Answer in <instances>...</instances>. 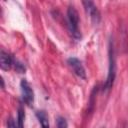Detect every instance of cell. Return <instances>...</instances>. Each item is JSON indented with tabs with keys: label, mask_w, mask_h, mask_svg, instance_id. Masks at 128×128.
Segmentation results:
<instances>
[{
	"label": "cell",
	"mask_w": 128,
	"mask_h": 128,
	"mask_svg": "<svg viewBox=\"0 0 128 128\" xmlns=\"http://www.w3.org/2000/svg\"><path fill=\"white\" fill-rule=\"evenodd\" d=\"M20 88H21V95H22V101L27 104L28 106H31L34 102V92L30 84L26 79H22L20 82Z\"/></svg>",
	"instance_id": "obj_3"
},
{
	"label": "cell",
	"mask_w": 128,
	"mask_h": 128,
	"mask_svg": "<svg viewBox=\"0 0 128 128\" xmlns=\"http://www.w3.org/2000/svg\"><path fill=\"white\" fill-rule=\"evenodd\" d=\"M12 121H13V120H12V119H10V120H9V122H7V126H9V127H15V126H16V124H15V123H13Z\"/></svg>",
	"instance_id": "obj_11"
},
{
	"label": "cell",
	"mask_w": 128,
	"mask_h": 128,
	"mask_svg": "<svg viewBox=\"0 0 128 128\" xmlns=\"http://www.w3.org/2000/svg\"><path fill=\"white\" fill-rule=\"evenodd\" d=\"M67 20H68V27L72 37L76 40L81 39V32L79 29V15L77 10L73 6H69L67 9Z\"/></svg>",
	"instance_id": "obj_1"
},
{
	"label": "cell",
	"mask_w": 128,
	"mask_h": 128,
	"mask_svg": "<svg viewBox=\"0 0 128 128\" xmlns=\"http://www.w3.org/2000/svg\"><path fill=\"white\" fill-rule=\"evenodd\" d=\"M68 65L70 66V68L72 69V71L74 72L75 75H77L78 77L82 78V79H86V71L85 68L82 64V62L76 58V57H70L67 60Z\"/></svg>",
	"instance_id": "obj_4"
},
{
	"label": "cell",
	"mask_w": 128,
	"mask_h": 128,
	"mask_svg": "<svg viewBox=\"0 0 128 128\" xmlns=\"http://www.w3.org/2000/svg\"><path fill=\"white\" fill-rule=\"evenodd\" d=\"M0 14H1V7H0Z\"/></svg>",
	"instance_id": "obj_13"
},
{
	"label": "cell",
	"mask_w": 128,
	"mask_h": 128,
	"mask_svg": "<svg viewBox=\"0 0 128 128\" xmlns=\"http://www.w3.org/2000/svg\"><path fill=\"white\" fill-rule=\"evenodd\" d=\"M15 68H16V70H17L18 72H20V73H22V72L25 71L24 66H23L21 63H18V62H17V64H15Z\"/></svg>",
	"instance_id": "obj_10"
},
{
	"label": "cell",
	"mask_w": 128,
	"mask_h": 128,
	"mask_svg": "<svg viewBox=\"0 0 128 128\" xmlns=\"http://www.w3.org/2000/svg\"><path fill=\"white\" fill-rule=\"evenodd\" d=\"M116 77V60H115V53L113 43L110 41L109 43V67H108V75L103 86L104 90H110L113 86L114 80Z\"/></svg>",
	"instance_id": "obj_2"
},
{
	"label": "cell",
	"mask_w": 128,
	"mask_h": 128,
	"mask_svg": "<svg viewBox=\"0 0 128 128\" xmlns=\"http://www.w3.org/2000/svg\"><path fill=\"white\" fill-rule=\"evenodd\" d=\"M97 92V87L94 88V90L92 91L91 93V96H90V100L88 102V107H89V111H93V108H94V104H95V94Z\"/></svg>",
	"instance_id": "obj_8"
},
{
	"label": "cell",
	"mask_w": 128,
	"mask_h": 128,
	"mask_svg": "<svg viewBox=\"0 0 128 128\" xmlns=\"http://www.w3.org/2000/svg\"><path fill=\"white\" fill-rule=\"evenodd\" d=\"M0 86H1L2 88H4V86H5V84H4V80H3V78H2L1 75H0Z\"/></svg>",
	"instance_id": "obj_12"
},
{
	"label": "cell",
	"mask_w": 128,
	"mask_h": 128,
	"mask_svg": "<svg viewBox=\"0 0 128 128\" xmlns=\"http://www.w3.org/2000/svg\"><path fill=\"white\" fill-rule=\"evenodd\" d=\"M13 65L12 57L5 51H0V69L8 71Z\"/></svg>",
	"instance_id": "obj_5"
},
{
	"label": "cell",
	"mask_w": 128,
	"mask_h": 128,
	"mask_svg": "<svg viewBox=\"0 0 128 128\" xmlns=\"http://www.w3.org/2000/svg\"><path fill=\"white\" fill-rule=\"evenodd\" d=\"M24 119H25V112H24V108L22 106H19L18 108V113H17V126L18 127H23L24 125Z\"/></svg>",
	"instance_id": "obj_7"
},
{
	"label": "cell",
	"mask_w": 128,
	"mask_h": 128,
	"mask_svg": "<svg viewBox=\"0 0 128 128\" xmlns=\"http://www.w3.org/2000/svg\"><path fill=\"white\" fill-rule=\"evenodd\" d=\"M36 117L39 120L40 124L42 127L44 128H48L49 127V121H48V115L44 110H39L36 112Z\"/></svg>",
	"instance_id": "obj_6"
},
{
	"label": "cell",
	"mask_w": 128,
	"mask_h": 128,
	"mask_svg": "<svg viewBox=\"0 0 128 128\" xmlns=\"http://www.w3.org/2000/svg\"><path fill=\"white\" fill-rule=\"evenodd\" d=\"M56 125H57V127H59V128H66V127L68 126V124H67L65 118H63V117H61V116L57 117V123H56Z\"/></svg>",
	"instance_id": "obj_9"
}]
</instances>
